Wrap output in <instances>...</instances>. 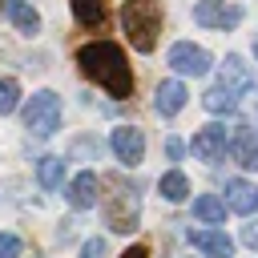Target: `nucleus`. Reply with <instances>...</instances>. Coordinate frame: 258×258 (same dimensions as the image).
<instances>
[{
  "mask_svg": "<svg viewBox=\"0 0 258 258\" xmlns=\"http://www.w3.org/2000/svg\"><path fill=\"white\" fill-rule=\"evenodd\" d=\"M165 153L177 161V157H181V141H165Z\"/></svg>",
  "mask_w": 258,
  "mask_h": 258,
  "instance_id": "obj_26",
  "label": "nucleus"
},
{
  "mask_svg": "<svg viewBox=\"0 0 258 258\" xmlns=\"http://www.w3.org/2000/svg\"><path fill=\"white\" fill-rule=\"evenodd\" d=\"M222 85L234 89V93H250V89H254V73H250V64H246L238 52L226 56V64H222Z\"/></svg>",
  "mask_w": 258,
  "mask_h": 258,
  "instance_id": "obj_13",
  "label": "nucleus"
},
{
  "mask_svg": "<svg viewBox=\"0 0 258 258\" xmlns=\"http://www.w3.org/2000/svg\"><path fill=\"white\" fill-rule=\"evenodd\" d=\"M169 69L181 73V77H206L210 73V52L189 44V40H181V44L169 48Z\"/></svg>",
  "mask_w": 258,
  "mask_h": 258,
  "instance_id": "obj_7",
  "label": "nucleus"
},
{
  "mask_svg": "<svg viewBox=\"0 0 258 258\" xmlns=\"http://www.w3.org/2000/svg\"><path fill=\"white\" fill-rule=\"evenodd\" d=\"M16 105H20V85H16L12 77H0V117L12 113Z\"/></svg>",
  "mask_w": 258,
  "mask_h": 258,
  "instance_id": "obj_21",
  "label": "nucleus"
},
{
  "mask_svg": "<svg viewBox=\"0 0 258 258\" xmlns=\"http://www.w3.org/2000/svg\"><path fill=\"white\" fill-rule=\"evenodd\" d=\"M101 185H105V194H101L105 226H109L113 234H129V230H137V218H141V198H137V189H133L121 173L105 177Z\"/></svg>",
  "mask_w": 258,
  "mask_h": 258,
  "instance_id": "obj_2",
  "label": "nucleus"
},
{
  "mask_svg": "<svg viewBox=\"0 0 258 258\" xmlns=\"http://www.w3.org/2000/svg\"><path fill=\"white\" fill-rule=\"evenodd\" d=\"M157 189H161V198L165 202H185V194H189V181H185V173H165L161 181H157Z\"/></svg>",
  "mask_w": 258,
  "mask_h": 258,
  "instance_id": "obj_20",
  "label": "nucleus"
},
{
  "mask_svg": "<svg viewBox=\"0 0 258 258\" xmlns=\"http://www.w3.org/2000/svg\"><path fill=\"white\" fill-rule=\"evenodd\" d=\"M189 149H194L198 161H222L226 149H230V133H226V125H202V129L194 133Z\"/></svg>",
  "mask_w": 258,
  "mask_h": 258,
  "instance_id": "obj_5",
  "label": "nucleus"
},
{
  "mask_svg": "<svg viewBox=\"0 0 258 258\" xmlns=\"http://www.w3.org/2000/svg\"><path fill=\"white\" fill-rule=\"evenodd\" d=\"M230 153L246 165V169H258V133L250 125H234L230 133Z\"/></svg>",
  "mask_w": 258,
  "mask_h": 258,
  "instance_id": "obj_10",
  "label": "nucleus"
},
{
  "mask_svg": "<svg viewBox=\"0 0 258 258\" xmlns=\"http://www.w3.org/2000/svg\"><path fill=\"white\" fill-rule=\"evenodd\" d=\"M189 242L206 254V258H234V242L222 230H189Z\"/></svg>",
  "mask_w": 258,
  "mask_h": 258,
  "instance_id": "obj_11",
  "label": "nucleus"
},
{
  "mask_svg": "<svg viewBox=\"0 0 258 258\" xmlns=\"http://www.w3.org/2000/svg\"><path fill=\"white\" fill-rule=\"evenodd\" d=\"M73 16L85 28H101L105 24V0H73Z\"/></svg>",
  "mask_w": 258,
  "mask_h": 258,
  "instance_id": "obj_16",
  "label": "nucleus"
},
{
  "mask_svg": "<svg viewBox=\"0 0 258 258\" xmlns=\"http://www.w3.org/2000/svg\"><path fill=\"white\" fill-rule=\"evenodd\" d=\"M77 64H81V73H85L89 81H97L109 97L125 101V97L133 93V77H129V64H125L121 44H113V40H93V44H85V48L77 52Z\"/></svg>",
  "mask_w": 258,
  "mask_h": 258,
  "instance_id": "obj_1",
  "label": "nucleus"
},
{
  "mask_svg": "<svg viewBox=\"0 0 258 258\" xmlns=\"http://www.w3.org/2000/svg\"><path fill=\"white\" fill-rule=\"evenodd\" d=\"M113 153H117V161L121 165H141V157H145V137H141V129H133V125H117L113 129Z\"/></svg>",
  "mask_w": 258,
  "mask_h": 258,
  "instance_id": "obj_8",
  "label": "nucleus"
},
{
  "mask_svg": "<svg viewBox=\"0 0 258 258\" xmlns=\"http://www.w3.org/2000/svg\"><path fill=\"white\" fill-rule=\"evenodd\" d=\"M121 258H149V250H145V246H129Z\"/></svg>",
  "mask_w": 258,
  "mask_h": 258,
  "instance_id": "obj_25",
  "label": "nucleus"
},
{
  "mask_svg": "<svg viewBox=\"0 0 258 258\" xmlns=\"http://www.w3.org/2000/svg\"><path fill=\"white\" fill-rule=\"evenodd\" d=\"M194 20H198L202 28H218V32H226V28H234V24L242 20V8H238V4H226V0H198Z\"/></svg>",
  "mask_w": 258,
  "mask_h": 258,
  "instance_id": "obj_6",
  "label": "nucleus"
},
{
  "mask_svg": "<svg viewBox=\"0 0 258 258\" xmlns=\"http://www.w3.org/2000/svg\"><path fill=\"white\" fill-rule=\"evenodd\" d=\"M194 214H198L202 222L218 226V222H226V202H222V198H214V194H202V198L194 202Z\"/></svg>",
  "mask_w": 258,
  "mask_h": 258,
  "instance_id": "obj_19",
  "label": "nucleus"
},
{
  "mask_svg": "<svg viewBox=\"0 0 258 258\" xmlns=\"http://www.w3.org/2000/svg\"><path fill=\"white\" fill-rule=\"evenodd\" d=\"M121 24H125L129 44L137 52H153L157 48V32H161V0H125Z\"/></svg>",
  "mask_w": 258,
  "mask_h": 258,
  "instance_id": "obj_3",
  "label": "nucleus"
},
{
  "mask_svg": "<svg viewBox=\"0 0 258 258\" xmlns=\"http://www.w3.org/2000/svg\"><path fill=\"white\" fill-rule=\"evenodd\" d=\"M24 125L36 133V137H52L60 129V97L56 93H36L28 105H24Z\"/></svg>",
  "mask_w": 258,
  "mask_h": 258,
  "instance_id": "obj_4",
  "label": "nucleus"
},
{
  "mask_svg": "<svg viewBox=\"0 0 258 258\" xmlns=\"http://www.w3.org/2000/svg\"><path fill=\"white\" fill-rule=\"evenodd\" d=\"M81 258H105V238H89L81 246Z\"/></svg>",
  "mask_w": 258,
  "mask_h": 258,
  "instance_id": "obj_23",
  "label": "nucleus"
},
{
  "mask_svg": "<svg viewBox=\"0 0 258 258\" xmlns=\"http://www.w3.org/2000/svg\"><path fill=\"white\" fill-rule=\"evenodd\" d=\"M254 52H258V40H254Z\"/></svg>",
  "mask_w": 258,
  "mask_h": 258,
  "instance_id": "obj_27",
  "label": "nucleus"
},
{
  "mask_svg": "<svg viewBox=\"0 0 258 258\" xmlns=\"http://www.w3.org/2000/svg\"><path fill=\"white\" fill-rule=\"evenodd\" d=\"M226 210H234V214H254V210H258V185H250V181H242V177L226 181Z\"/></svg>",
  "mask_w": 258,
  "mask_h": 258,
  "instance_id": "obj_12",
  "label": "nucleus"
},
{
  "mask_svg": "<svg viewBox=\"0 0 258 258\" xmlns=\"http://www.w3.org/2000/svg\"><path fill=\"white\" fill-rule=\"evenodd\" d=\"M202 105H206L210 113H234V109H238V93L226 89V85H214V89L202 97Z\"/></svg>",
  "mask_w": 258,
  "mask_h": 258,
  "instance_id": "obj_17",
  "label": "nucleus"
},
{
  "mask_svg": "<svg viewBox=\"0 0 258 258\" xmlns=\"http://www.w3.org/2000/svg\"><path fill=\"white\" fill-rule=\"evenodd\" d=\"M97 198H101V181H97V173H77L73 181H69V206L73 210H89V206H97Z\"/></svg>",
  "mask_w": 258,
  "mask_h": 258,
  "instance_id": "obj_9",
  "label": "nucleus"
},
{
  "mask_svg": "<svg viewBox=\"0 0 258 258\" xmlns=\"http://www.w3.org/2000/svg\"><path fill=\"white\" fill-rule=\"evenodd\" d=\"M36 181H40L44 189H60V181H64V161H60V157H40Z\"/></svg>",
  "mask_w": 258,
  "mask_h": 258,
  "instance_id": "obj_18",
  "label": "nucleus"
},
{
  "mask_svg": "<svg viewBox=\"0 0 258 258\" xmlns=\"http://www.w3.org/2000/svg\"><path fill=\"white\" fill-rule=\"evenodd\" d=\"M20 238L16 234H0V258H20Z\"/></svg>",
  "mask_w": 258,
  "mask_h": 258,
  "instance_id": "obj_22",
  "label": "nucleus"
},
{
  "mask_svg": "<svg viewBox=\"0 0 258 258\" xmlns=\"http://www.w3.org/2000/svg\"><path fill=\"white\" fill-rule=\"evenodd\" d=\"M242 242H246L250 250H258V222H250V226H242Z\"/></svg>",
  "mask_w": 258,
  "mask_h": 258,
  "instance_id": "obj_24",
  "label": "nucleus"
},
{
  "mask_svg": "<svg viewBox=\"0 0 258 258\" xmlns=\"http://www.w3.org/2000/svg\"><path fill=\"white\" fill-rule=\"evenodd\" d=\"M185 85L181 81H161L157 85V93H153V105H157V113L161 117H173V113H181L185 109Z\"/></svg>",
  "mask_w": 258,
  "mask_h": 258,
  "instance_id": "obj_14",
  "label": "nucleus"
},
{
  "mask_svg": "<svg viewBox=\"0 0 258 258\" xmlns=\"http://www.w3.org/2000/svg\"><path fill=\"white\" fill-rule=\"evenodd\" d=\"M4 16H8L20 32H36V28H40V16H36V8H32L28 0H4Z\"/></svg>",
  "mask_w": 258,
  "mask_h": 258,
  "instance_id": "obj_15",
  "label": "nucleus"
}]
</instances>
